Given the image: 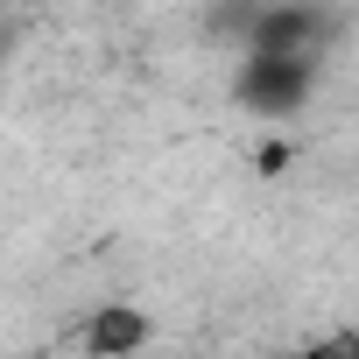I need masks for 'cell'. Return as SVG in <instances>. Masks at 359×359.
Listing matches in <instances>:
<instances>
[{
    "instance_id": "obj_1",
    "label": "cell",
    "mask_w": 359,
    "mask_h": 359,
    "mask_svg": "<svg viewBox=\"0 0 359 359\" xmlns=\"http://www.w3.org/2000/svg\"><path fill=\"white\" fill-rule=\"evenodd\" d=\"M233 92H240L247 113L289 120V113H303V99H310V57H247V71H240Z\"/></svg>"
},
{
    "instance_id": "obj_2",
    "label": "cell",
    "mask_w": 359,
    "mask_h": 359,
    "mask_svg": "<svg viewBox=\"0 0 359 359\" xmlns=\"http://www.w3.org/2000/svg\"><path fill=\"white\" fill-rule=\"evenodd\" d=\"M324 43V15L317 8H261L247 22V50L254 57H310Z\"/></svg>"
},
{
    "instance_id": "obj_3",
    "label": "cell",
    "mask_w": 359,
    "mask_h": 359,
    "mask_svg": "<svg viewBox=\"0 0 359 359\" xmlns=\"http://www.w3.org/2000/svg\"><path fill=\"white\" fill-rule=\"evenodd\" d=\"M141 345H148V317L134 303H106V310L85 317V352L92 359H134Z\"/></svg>"
},
{
    "instance_id": "obj_4",
    "label": "cell",
    "mask_w": 359,
    "mask_h": 359,
    "mask_svg": "<svg viewBox=\"0 0 359 359\" xmlns=\"http://www.w3.org/2000/svg\"><path fill=\"white\" fill-rule=\"evenodd\" d=\"M296 359H359V331L352 324H338V331H324V338H310Z\"/></svg>"
},
{
    "instance_id": "obj_5",
    "label": "cell",
    "mask_w": 359,
    "mask_h": 359,
    "mask_svg": "<svg viewBox=\"0 0 359 359\" xmlns=\"http://www.w3.org/2000/svg\"><path fill=\"white\" fill-rule=\"evenodd\" d=\"M254 169H261V176H282V169H289V148H282V141H261V148H254Z\"/></svg>"
}]
</instances>
